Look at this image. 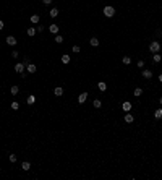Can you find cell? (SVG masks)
I'll use <instances>...</instances> for the list:
<instances>
[{"label":"cell","mask_w":162,"mask_h":180,"mask_svg":"<svg viewBox=\"0 0 162 180\" xmlns=\"http://www.w3.org/2000/svg\"><path fill=\"white\" fill-rule=\"evenodd\" d=\"M102 13H104V16H107V18H112L113 15H115V8H113V7H110V5H107V7H104Z\"/></svg>","instance_id":"1"},{"label":"cell","mask_w":162,"mask_h":180,"mask_svg":"<svg viewBox=\"0 0 162 180\" xmlns=\"http://www.w3.org/2000/svg\"><path fill=\"white\" fill-rule=\"evenodd\" d=\"M149 50H151L152 54H157V52L161 50V44H159V41H152V42L149 44Z\"/></svg>","instance_id":"2"},{"label":"cell","mask_w":162,"mask_h":180,"mask_svg":"<svg viewBox=\"0 0 162 180\" xmlns=\"http://www.w3.org/2000/svg\"><path fill=\"white\" fill-rule=\"evenodd\" d=\"M24 70H26V65H24V63H16V65H15V71H16V73H24Z\"/></svg>","instance_id":"3"},{"label":"cell","mask_w":162,"mask_h":180,"mask_svg":"<svg viewBox=\"0 0 162 180\" xmlns=\"http://www.w3.org/2000/svg\"><path fill=\"white\" fill-rule=\"evenodd\" d=\"M26 70H28V73H36V71H37V67L29 62V63L26 65Z\"/></svg>","instance_id":"4"},{"label":"cell","mask_w":162,"mask_h":180,"mask_svg":"<svg viewBox=\"0 0 162 180\" xmlns=\"http://www.w3.org/2000/svg\"><path fill=\"white\" fill-rule=\"evenodd\" d=\"M131 107H133V104L130 102V101H125V102L122 104V109H123L125 112H130V110H131Z\"/></svg>","instance_id":"5"},{"label":"cell","mask_w":162,"mask_h":180,"mask_svg":"<svg viewBox=\"0 0 162 180\" xmlns=\"http://www.w3.org/2000/svg\"><path fill=\"white\" fill-rule=\"evenodd\" d=\"M86 99H88V93H86V91H83V93L78 96V104H83Z\"/></svg>","instance_id":"6"},{"label":"cell","mask_w":162,"mask_h":180,"mask_svg":"<svg viewBox=\"0 0 162 180\" xmlns=\"http://www.w3.org/2000/svg\"><path fill=\"white\" fill-rule=\"evenodd\" d=\"M141 75H143V78H146V80H151V78H152V71L143 68V73H141Z\"/></svg>","instance_id":"7"},{"label":"cell","mask_w":162,"mask_h":180,"mask_svg":"<svg viewBox=\"0 0 162 180\" xmlns=\"http://www.w3.org/2000/svg\"><path fill=\"white\" fill-rule=\"evenodd\" d=\"M49 31H50L52 34H59V26H57L55 23H52V24L49 26Z\"/></svg>","instance_id":"8"},{"label":"cell","mask_w":162,"mask_h":180,"mask_svg":"<svg viewBox=\"0 0 162 180\" xmlns=\"http://www.w3.org/2000/svg\"><path fill=\"white\" fill-rule=\"evenodd\" d=\"M7 44H8V45H16V38L15 36H8V38H7Z\"/></svg>","instance_id":"9"},{"label":"cell","mask_w":162,"mask_h":180,"mask_svg":"<svg viewBox=\"0 0 162 180\" xmlns=\"http://www.w3.org/2000/svg\"><path fill=\"white\" fill-rule=\"evenodd\" d=\"M54 94H55V96H62V94H63V88H62V86H55L54 88Z\"/></svg>","instance_id":"10"},{"label":"cell","mask_w":162,"mask_h":180,"mask_svg":"<svg viewBox=\"0 0 162 180\" xmlns=\"http://www.w3.org/2000/svg\"><path fill=\"white\" fill-rule=\"evenodd\" d=\"M154 119H156V120L162 119V109H156V110H154Z\"/></svg>","instance_id":"11"},{"label":"cell","mask_w":162,"mask_h":180,"mask_svg":"<svg viewBox=\"0 0 162 180\" xmlns=\"http://www.w3.org/2000/svg\"><path fill=\"white\" fill-rule=\"evenodd\" d=\"M49 16H50V18H57V16H59V10H57V8H52V10L49 11Z\"/></svg>","instance_id":"12"},{"label":"cell","mask_w":162,"mask_h":180,"mask_svg":"<svg viewBox=\"0 0 162 180\" xmlns=\"http://www.w3.org/2000/svg\"><path fill=\"white\" fill-rule=\"evenodd\" d=\"M133 120H135V117L126 112V115H125V122H126V123H133Z\"/></svg>","instance_id":"13"},{"label":"cell","mask_w":162,"mask_h":180,"mask_svg":"<svg viewBox=\"0 0 162 180\" xmlns=\"http://www.w3.org/2000/svg\"><path fill=\"white\" fill-rule=\"evenodd\" d=\"M70 55H68V54H63V55H62V63H65V65H66V63H70Z\"/></svg>","instance_id":"14"},{"label":"cell","mask_w":162,"mask_h":180,"mask_svg":"<svg viewBox=\"0 0 162 180\" xmlns=\"http://www.w3.org/2000/svg\"><path fill=\"white\" fill-rule=\"evenodd\" d=\"M26 34H28V36H29V38H32V36L36 34V28L29 26V28H28V31H26Z\"/></svg>","instance_id":"15"},{"label":"cell","mask_w":162,"mask_h":180,"mask_svg":"<svg viewBox=\"0 0 162 180\" xmlns=\"http://www.w3.org/2000/svg\"><path fill=\"white\" fill-rule=\"evenodd\" d=\"M29 20H31V23H32V24H37L41 18H39V15H31V18H29Z\"/></svg>","instance_id":"16"},{"label":"cell","mask_w":162,"mask_h":180,"mask_svg":"<svg viewBox=\"0 0 162 180\" xmlns=\"http://www.w3.org/2000/svg\"><path fill=\"white\" fill-rule=\"evenodd\" d=\"M89 44H91L92 47H97V45H99V39H97V38H91V39H89Z\"/></svg>","instance_id":"17"},{"label":"cell","mask_w":162,"mask_h":180,"mask_svg":"<svg viewBox=\"0 0 162 180\" xmlns=\"http://www.w3.org/2000/svg\"><path fill=\"white\" fill-rule=\"evenodd\" d=\"M26 101H28V104H29V105H32V104L36 102V96H32V94H29Z\"/></svg>","instance_id":"18"},{"label":"cell","mask_w":162,"mask_h":180,"mask_svg":"<svg viewBox=\"0 0 162 180\" xmlns=\"http://www.w3.org/2000/svg\"><path fill=\"white\" fill-rule=\"evenodd\" d=\"M152 60H154L156 63H159V62H161V60H162V55L159 54V52H157V54H154V55H152Z\"/></svg>","instance_id":"19"},{"label":"cell","mask_w":162,"mask_h":180,"mask_svg":"<svg viewBox=\"0 0 162 180\" xmlns=\"http://www.w3.org/2000/svg\"><path fill=\"white\" fill-rule=\"evenodd\" d=\"M97 88H99V91H105L107 89V84L104 81H99V84H97Z\"/></svg>","instance_id":"20"},{"label":"cell","mask_w":162,"mask_h":180,"mask_svg":"<svg viewBox=\"0 0 162 180\" xmlns=\"http://www.w3.org/2000/svg\"><path fill=\"white\" fill-rule=\"evenodd\" d=\"M10 93H11V96H16V94L20 93V88H18V86H11Z\"/></svg>","instance_id":"21"},{"label":"cell","mask_w":162,"mask_h":180,"mask_svg":"<svg viewBox=\"0 0 162 180\" xmlns=\"http://www.w3.org/2000/svg\"><path fill=\"white\" fill-rule=\"evenodd\" d=\"M21 169L23 170H29V169H31V164L28 162V161H24V162L21 164Z\"/></svg>","instance_id":"22"},{"label":"cell","mask_w":162,"mask_h":180,"mask_svg":"<svg viewBox=\"0 0 162 180\" xmlns=\"http://www.w3.org/2000/svg\"><path fill=\"white\" fill-rule=\"evenodd\" d=\"M92 105H94L96 109H99V107L102 105V102H101V99H94V101H92Z\"/></svg>","instance_id":"23"},{"label":"cell","mask_w":162,"mask_h":180,"mask_svg":"<svg viewBox=\"0 0 162 180\" xmlns=\"http://www.w3.org/2000/svg\"><path fill=\"white\" fill-rule=\"evenodd\" d=\"M55 42H57V44H62V42H63V36H60V34H55Z\"/></svg>","instance_id":"24"},{"label":"cell","mask_w":162,"mask_h":180,"mask_svg":"<svg viewBox=\"0 0 162 180\" xmlns=\"http://www.w3.org/2000/svg\"><path fill=\"white\" fill-rule=\"evenodd\" d=\"M122 62H123V65H130V63H131V59H130L128 55H125V57H123V60H122Z\"/></svg>","instance_id":"25"},{"label":"cell","mask_w":162,"mask_h":180,"mask_svg":"<svg viewBox=\"0 0 162 180\" xmlns=\"http://www.w3.org/2000/svg\"><path fill=\"white\" fill-rule=\"evenodd\" d=\"M11 109H13V110H18V109H20V104L16 102V101H13V102H11Z\"/></svg>","instance_id":"26"},{"label":"cell","mask_w":162,"mask_h":180,"mask_svg":"<svg viewBox=\"0 0 162 180\" xmlns=\"http://www.w3.org/2000/svg\"><path fill=\"white\" fill-rule=\"evenodd\" d=\"M133 94H135V96H141V94H143V89H141V88H136L135 91H133Z\"/></svg>","instance_id":"27"},{"label":"cell","mask_w":162,"mask_h":180,"mask_svg":"<svg viewBox=\"0 0 162 180\" xmlns=\"http://www.w3.org/2000/svg\"><path fill=\"white\" fill-rule=\"evenodd\" d=\"M136 67L143 70V68H144V60H138V63H136Z\"/></svg>","instance_id":"28"},{"label":"cell","mask_w":162,"mask_h":180,"mask_svg":"<svg viewBox=\"0 0 162 180\" xmlns=\"http://www.w3.org/2000/svg\"><path fill=\"white\" fill-rule=\"evenodd\" d=\"M10 162H16V154H10Z\"/></svg>","instance_id":"29"},{"label":"cell","mask_w":162,"mask_h":180,"mask_svg":"<svg viewBox=\"0 0 162 180\" xmlns=\"http://www.w3.org/2000/svg\"><path fill=\"white\" fill-rule=\"evenodd\" d=\"M73 52H76V54H78V52H81L80 45H73Z\"/></svg>","instance_id":"30"},{"label":"cell","mask_w":162,"mask_h":180,"mask_svg":"<svg viewBox=\"0 0 162 180\" xmlns=\"http://www.w3.org/2000/svg\"><path fill=\"white\" fill-rule=\"evenodd\" d=\"M18 55H20V54H18V50H13V52H11V57H13V59H16Z\"/></svg>","instance_id":"31"},{"label":"cell","mask_w":162,"mask_h":180,"mask_svg":"<svg viewBox=\"0 0 162 180\" xmlns=\"http://www.w3.org/2000/svg\"><path fill=\"white\" fill-rule=\"evenodd\" d=\"M52 2H54V0H42V3H45V5H50Z\"/></svg>","instance_id":"32"},{"label":"cell","mask_w":162,"mask_h":180,"mask_svg":"<svg viewBox=\"0 0 162 180\" xmlns=\"http://www.w3.org/2000/svg\"><path fill=\"white\" fill-rule=\"evenodd\" d=\"M42 29H44L42 26H37V28H36V33H42Z\"/></svg>","instance_id":"33"},{"label":"cell","mask_w":162,"mask_h":180,"mask_svg":"<svg viewBox=\"0 0 162 180\" xmlns=\"http://www.w3.org/2000/svg\"><path fill=\"white\" fill-rule=\"evenodd\" d=\"M2 29H3V21L0 20V31H2Z\"/></svg>","instance_id":"34"},{"label":"cell","mask_w":162,"mask_h":180,"mask_svg":"<svg viewBox=\"0 0 162 180\" xmlns=\"http://www.w3.org/2000/svg\"><path fill=\"white\" fill-rule=\"evenodd\" d=\"M159 81L162 83V73H161V75H159Z\"/></svg>","instance_id":"35"},{"label":"cell","mask_w":162,"mask_h":180,"mask_svg":"<svg viewBox=\"0 0 162 180\" xmlns=\"http://www.w3.org/2000/svg\"><path fill=\"white\" fill-rule=\"evenodd\" d=\"M159 102H161V105H162V98H161V99H159Z\"/></svg>","instance_id":"36"}]
</instances>
